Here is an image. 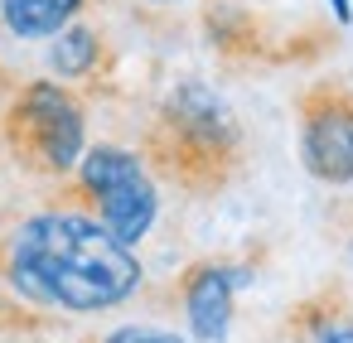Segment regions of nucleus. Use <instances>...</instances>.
I'll list each match as a JSON object with an SVG mask.
<instances>
[{"label": "nucleus", "instance_id": "423d86ee", "mask_svg": "<svg viewBox=\"0 0 353 343\" xmlns=\"http://www.w3.org/2000/svg\"><path fill=\"white\" fill-rule=\"evenodd\" d=\"M247 280V271H228V266H199L184 280V314H189V333L199 343H228L232 329V295Z\"/></svg>", "mask_w": 353, "mask_h": 343}, {"label": "nucleus", "instance_id": "9b49d317", "mask_svg": "<svg viewBox=\"0 0 353 343\" xmlns=\"http://www.w3.org/2000/svg\"><path fill=\"white\" fill-rule=\"evenodd\" d=\"M329 10H334L339 25H353V0H329Z\"/></svg>", "mask_w": 353, "mask_h": 343}, {"label": "nucleus", "instance_id": "9d476101", "mask_svg": "<svg viewBox=\"0 0 353 343\" xmlns=\"http://www.w3.org/2000/svg\"><path fill=\"white\" fill-rule=\"evenodd\" d=\"M314 343H353V324H329V329H319Z\"/></svg>", "mask_w": 353, "mask_h": 343}, {"label": "nucleus", "instance_id": "ddd939ff", "mask_svg": "<svg viewBox=\"0 0 353 343\" xmlns=\"http://www.w3.org/2000/svg\"><path fill=\"white\" fill-rule=\"evenodd\" d=\"M348 256H353V242H348Z\"/></svg>", "mask_w": 353, "mask_h": 343}, {"label": "nucleus", "instance_id": "1a4fd4ad", "mask_svg": "<svg viewBox=\"0 0 353 343\" xmlns=\"http://www.w3.org/2000/svg\"><path fill=\"white\" fill-rule=\"evenodd\" d=\"M107 343H184V338H174V333H165V329H145V324H126V329H117V333H107Z\"/></svg>", "mask_w": 353, "mask_h": 343}, {"label": "nucleus", "instance_id": "39448f33", "mask_svg": "<svg viewBox=\"0 0 353 343\" xmlns=\"http://www.w3.org/2000/svg\"><path fill=\"white\" fill-rule=\"evenodd\" d=\"M300 165L319 184H353V92L319 83L300 102Z\"/></svg>", "mask_w": 353, "mask_h": 343}, {"label": "nucleus", "instance_id": "6e6552de", "mask_svg": "<svg viewBox=\"0 0 353 343\" xmlns=\"http://www.w3.org/2000/svg\"><path fill=\"white\" fill-rule=\"evenodd\" d=\"M97 59H102V39L92 25H78V20H68L49 44V63L59 68V78H83L97 68Z\"/></svg>", "mask_w": 353, "mask_h": 343}, {"label": "nucleus", "instance_id": "f257e3e1", "mask_svg": "<svg viewBox=\"0 0 353 343\" xmlns=\"http://www.w3.org/2000/svg\"><path fill=\"white\" fill-rule=\"evenodd\" d=\"M6 276L20 300L63 314H102L141 290L136 247L83 208L25 218L6 247Z\"/></svg>", "mask_w": 353, "mask_h": 343}, {"label": "nucleus", "instance_id": "7ed1b4c3", "mask_svg": "<svg viewBox=\"0 0 353 343\" xmlns=\"http://www.w3.org/2000/svg\"><path fill=\"white\" fill-rule=\"evenodd\" d=\"M6 141L25 169L68 174L88 150V121L73 92H63L59 83H30L6 116Z\"/></svg>", "mask_w": 353, "mask_h": 343}, {"label": "nucleus", "instance_id": "f03ea898", "mask_svg": "<svg viewBox=\"0 0 353 343\" xmlns=\"http://www.w3.org/2000/svg\"><path fill=\"white\" fill-rule=\"evenodd\" d=\"M242 150V131L223 97L203 83H179L155 121V160L189 189H213Z\"/></svg>", "mask_w": 353, "mask_h": 343}, {"label": "nucleus", "instance_id": "0eeeda50", "mask_svg": "<svg viewBox=\"0 0 353 343\" xmlns=\"http://www.w3.org/2000/svg\"><path fill=\"white\" fill-rule=\"evenodd\" d=\"M88 0H0V25L15 39H54Z\"/></svg>", "mask_w": 353, "mask_h": 343}, {"label": "nucleus", "instance_id": "20e7f679", "mask_svg": "<svg viewBox=\"0 0 353 343\" xmlns=\"http://www.w3.org/2000/svg\"><path fill=\"white\" fill-rule=\"evenodd\" d=\"M78 189L92 203V213L126 247H136L155 227L160 194H155V179L141 165V155H131L121 145H92V150H83V160H78Z\"/></svg>", "mask_w": 353, "mask_h": 343}, {"label": "nucleus", "instance_id": "f8f14e48", "mask_svg": "<svg viewBox=\"0 0 353 343\" xmlns=\"http://www.w3.org/2000/svg\"><path fill=\"white\" fill-rule=\"evenodd\" d=\"M145 6H174V0H145Z\"/></svg>", "mask_w": 353, "mask_h": 343}]
</instances>
